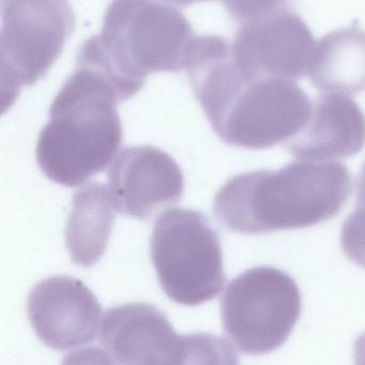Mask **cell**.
Segmentation results:
<instances>
[{"mask_svg": "<svg viewBox=\"0 0 365 365\" xmlns=\"http://www.w3.org/2000/svg\"><path fill=\"white\" fill-rule=\"evenodd\" d=\"M186 73L210 125L233 147H276L293 139L310 118L313 105L300 86L287 79L244 76L224 36L206 43Z\"/></svg>", "mask_w": 365, "mask_h": 365, "instance_id": "6da1fadb", "label": "cell"}, {"mask_svg": "<svg viewBox=\"0 0 365 365\" xmlns=\"http://www.w3.org/2000/svg\"><path fill=\"white\" fill-rule=\"evenodd\" d=\"M351 195V175L340 162L295 160L280 170L236 175L214 201L229 231L263 234L312 227L334 218Z\"/></svg>", "mask_w": 365, "mask_h": 365, "instance_id": "7a4b0ae2", "label": "cell"}, {"mask_svg": "<svg viewBox=\"0 0 365 365\" xmlns=\"http://www.w3.org/2000/svg\"><path fill=\"white\" fill-rule=\"evenodd\" d=\"M195 34L175 6L158 0H111L102 29L84 41L76 64L98 71L121 102L141 91L152 73L186 71Z\"/></svg>", "mask_w": 365, "mask_h": 365, "instance_id": "3957f363", "label": "cell"}, {"mask_svg": "<svg viewBox=\"0 0 365 365\" xmlns=\"http://www.w3.org/2000/svg\"><path fill=\"white\" fill-rule=\"evenodd\" d=\"M119 102L115 88L101 73L76 64L39 135L36 164L45 177L76 187L106 168L124 136Z\"/></svg>", "mask_w": 365, "mask_h": 365, "instance_id": "277c9868", "label": "cell"}, {"mask_svg": "<svg viewBox=\"0 0 365 365\" xmlns=\"http://www.w3.org/2000/svg\"><path fill=\"white\" fill-rule=\"evenodd\" d=\"M150 255L161 287L176 304L199 306L224 287L220 237L201 212L173 208L161 214L152 231Z\"/></svg>", "mask_w": 365, "mask_h": 365, "instance_id": "5b68a950", "label": "cell"}, {"mask_svg": "<svg viewBox=\"0 0 365 365\" xmlns=\"http://www.w3.org/2000/svg\"><path fill=\"white\" fill-rule=\"evenodd\" d=\"M301 314L296 281L271 266L251 268L229 282L221 299L223 328L246 355H266L280 349Z\"/></svg>", "mask_w": 365, "mask_h": 365, "instance_id": "8992f818", "label": "cell"}, {"mask_svg": "<svg viewBox=\"0 0 365 365\" xmlns=\"http://www.w3.org/2000/svg\"><path fill=\"white\" fill-rule=\"evenodd\" d=\"M1 93L10 107L21 88L45 76L75 28L68 0H0Z\"/></svg>", "mask_w": 365, "mask_h": 365, "instance_id": "52a82bcc", "label": "cell"}, {"mask_svg": "<svg viewBox=\"0 0 365 365\" xmlns=\"http://www.w3.org/2000/svg\"><path fill=\"white\" fill-rule=\"evenodd\" d=\"M317 41L298 13L289 8L241 24L231 58L249 78L300 79L310 74Z\"/></svg>", "mask_w": 365, "mask_h": 365, "instance_id": "ba28073f", "label": "cell"}, {"mask_svg": "<svg viewBox=\"0 0 365 365\" xmlns=\"http://www.w3.org/2000/svg\"><path fill=\"white\" fill-rule=\"evenodd\" d=\"M27 312L38 338L56 351L89 344L100 332V302L85 283L73 277H49L34 285L28 295Z\"/></svg>", "mask_w": 365, "mask_h": 365, "instance_id": "9c48e42d", "label": "cell"}, {"mask_svg": "<svg viewBox=\"0 0 365 365\" xmlns=\"http://www.w3.org/2000/svg\"><path fill=\"white\" fill-rule=\"evenodd\" d=\"M109 189L117 212L146 220L181 199L184 173L177 162L158 148H124L109 167Z\"/></svg>", "mask_w": 365, "mask_h": 365, "instance_id": "30bf717a", "label": "cell"}, {"mask_svg": "<svg viewBox=\"0 0 365 365\" xmlns=\"http://www.w3.org/2000/svg\"><path fill=\"white\" fill-rule=\"evenodd\" d=\"M100 341L120 365H180L186 353L184 336L160 309L144 302L109 309Z\"/></svg>", "mask_w": 365, "mask_h": 365, "instance_id": "8fae6325", "label": "cell"}, {"mask_svg": "<svg viewBox=\"0 0 365 365\" xmlns=\"http://www.w3.org/2000/svg\"><path fill=\"white\" fill-rule=\"evenodd\" d=\"M365 145V115L359 105L340 94L319 96L301 130L286 143L298 160L331 162L356 155Z\"/></svg>", "mask_w": 365, "mask_h": 365, "instance_id": "7c38bea8", "label": "cell"}, {"mask_svg": "<svg viewBox=\"0 0 365 365\" xmlns=\"http://www.w3.org/2000/svg\"><path fill=\"white\" fill-rule=\"evenodd\" d=\"M115 212L109 189L100 182H89L75 192L66 229L73 263L91 267L100 261L113 231Z\"/></svg>", "mask_w": 365, "mask_h": 365, "instance_id": "4fadbf2b", "label": "cell"}, {"mask_svg": "<svg viewBox=\"0 0 365 365\" xmlns=\"http://www.w3.org/2000/svg\"><path fill=\"white\" fill-rule=\"evenodd\" d=\"M311 83L328 94L355 96L365 90V31L342 28L317 41Z\"/></svg>", "mask_w": 365, "mask_h": 365, "instance_id": "5bb4252c", "label": "cell"}, {"mask_svg": "<svg viewBox=\"0 0 365 365\" xmlns=\"http://www.w3.org/2000/svg\"><path fill=\"white\" fill-rule=\"evenodd\" d=\"M186 351L181 365H239L234 347L211 334H186Z\"/></svg>", "mask_w": 365, "mask_h": 365, "instance_id": "9a60e30c", "label": "cell"}, {"mask_svg": "<svg viewBox=\"0 0 365 365\" xmlns=\"http://www.w3.org/2000/svg\"><path fill=\"white\" fill-rule=\"evenodd\" d=\"M355 210L345 219L341 231V245L345 255L365 268V163L356 181Z\"/></svg>", "mask_w": 365, "mask_h": 365, "instance_id": "2e32d148", "label": "cell"}, {"mask_svg": "<svg viewBox=\"0 0 365 365\" xmlns=\"http://www.w3.org/2000/svg\"><path fill=\"white\" fill-rule=\"evenodd\" d=\"M227 12L240 24L256 21L289 8V0H221Z\"/></svg>", "mask_w": 365, "mask_h": 365, "instance_id": "e0dca14e", "label": "cell"}, {"mask_svg": "<svg viewBox=\"0 0 365 365\" xmlns=\"http://www.w3.org/2000/svg\"><path fill=\"white\" fill-rule=\"evenodd\" d=\"M61 365H116L111 356L99 349L87 347L69 354L62 360Z\"/></svg>", "mask_w": 365, "mask_h": 365, "instance_id": "ac0fdd59", "label": "cell"}, {"mask_svg": "<svg viewBox=\"0 0 365 365\" xmlns=\"http://www.w3.org/2000/svg\"><path fill=\"white\" fill-rule=\"evenodd\" d=\"M355 365H365V332L356 341L354 349Z\"/></svg>", "mask_w": 365, "mask_h": 365, "instance_id": "d6986e66", "label": "cell"}, {"mask_svg": "<svg viewBox=\"0 0 365 365\" xmlns=\"http://www.w3.org/2000/svg\"><path fill=\"white\" fill-rule=\"evenodd\" d=\"M164 1L178 4V6H191V4H196V2L206 1V0H164Z\"/></svg>", "mask_w": 365, "mask_h": 365, "instance_id": "ffe728a7", "label": "cell"}]
</instances>
